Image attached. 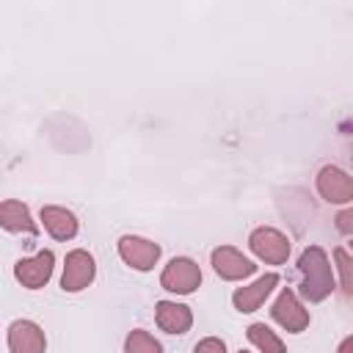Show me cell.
Masks as SVG:
<instances>
[{
  "label": "cell",
  "instance_id": "obj_1",
  "mask_svg": "<svg viewBox=\"0 0 353 353\" xmlns=\"http://www.w3.org/2000/svg\"><path fill=\"white\" fill-rule=\"evenodd\" d=\"M298 270H301V295L309 303H317L323 298L331 295L334 290V273L328 265V256L320 245H309L303 248L301 259H298Z\"/></svg>",
  "mask_w": 353,
  "mask_h": 353
},
{
  "label": "cell",
  "instance_id": "obj_2",
  "mask_svg": "<svg viewBox=\"0 0 353 353\" xmlns=\"http://www.w3.org/2000/svg\"><path fill=\"white\" fill-rule=\"evenodd\" d=\"M160 284L168 290V292H176V295H190L199 284H201V270L193 259L188 256H174L163 276H160Z\"/></svg>",
  "mask_w": 353,
  "mask_h": 353
},
{
  "label": "cell",
  "instance_id": "obj_3",
  "mask_svg": "<svg viewBox=\"0 0 353 353\" xmlns=\"http://www.w3.org/2000/svg\"><path fill=\"white\" fill-rule=\"evenodd\" d=\"M248 245H251V251H254L259 259H265V262H270V265H281V262H287V256H290V240H287L279 229H273V226H259V229H254L251 237H248Z\"/></svg>",
  "mask_w": 353,
  "mask_h": 353
},
{
  "label": "cell",
  "instance_id": "obj_4",
  "mask_svg": "<svg viewBox=\"0 0 353 353\" xmlns=\"http://www.w3.org/2000/svg\"><path fill=\"white\" fill-rule=\"evenodd\" d=\"M97 276V265H94V256L83 248L77 251H69L66 254V265H63V276H61V287L66 292H80L85 290Z\"/></svg>",
  "mask_w": 353,
  "mask_h": 353
},
{
  "label": "cell",
  "instance_id": "obj_5",
  "mask_svg": "<svg viewBox=\"0 0 353 353\" xmlns=\"http://www.w3.org/2000/svg\"><path fill=\"white\" fill-rule=\"evenodd\" d=\"M270 314H273V320H276L284 331H290V334H298V331H303V328L309 325V312L301 306V301L295 298L292 290H281V292H279V298H276L273 306H270Z\"/></svg>",
  "mask_w": 353,
  "mask_h": 353
},
{
  "label": "cell",
  "instance_id": "obj_6",
  "mask_svg": "<svg viewBox=\"0 0 353 353\" xmlns=\"http://www.w3.org/2000/svg\"><path fill=\"white\" fill-rule=\"evenodd\" d=\"M119 256L135 270H152L154 262L160 259V245L135 234H124L119 240Z\"/></svg>",
  "mask_w": 353,
  "mask_h": 353
},
{
  "label": "cell",
  "instance_id": "obj_7",
  "mask_svg": "<svg viewBox=\"0 0 353 353\" xmlns=\"http://www.w3.org/2000/svg\"><path fill=\"white\" fill-rule=\"evenodd\" d=\"M52 265H55L52 251H39V254L30 256V259H19V262L14 265V276H17V281H19L22 287L39 290V287H44V284L50 281Z\"/></svg>",
  "mask_w": 353,
  "mask_h": 353
},
{
  "label": "cell",
  "instance_id": "obj_8",
  "mask_svg": "<svg viewBox=\"0 0 353 353\" xmlns=\"http://www.w3.org/2000/svg\"><path fill=\"white\" fill-rule=\"evenodd\" d=\"M317 190H320V196H323L325 201H331V204H347V201L353 199V179H350L342 168L325 165V168H320V174H317Z\"/></svg>",
  "mask_w": 353,
  "mask_h": 353
},
{
  "label": "cell",
  "instance_id": "obj_9",
  "mask_svg": "<svg viewBox=\"0 0 353 353\" xmlns=\"http://www.w3.org/2000/svg\"><path fill=\"white\" fill-rule=\"evenodd\" d=\"M212 268H215V273H218L221 279H226V281L245 279V276H251V273L256 270V265H254L248 256H243L237 248H232V245H221V248L212 251Z\"/></svg>",
  "mask_w": 353,
  "mask_h": 353
},
{
  "label": "cell",
  "instance_id": "obj_10",
  "mask_svg": "<svg viewBox=\"0 0 353 353\" xmlns=\"http://www.w3.org/2000/svg\"><path fill=\"white\" fill-rule=\"evenodd\" d=\"M8 347L11 353H44L47 339L33 320H14L8 328Z\"/></svg>",
  "mask_w": 353,
  "mask_h": 353
},
{
  "label": "cell",
  "instance_id": "obj_11",
  "mask_svg": "<svg viewBox=\"0 0 353 353\" xmlns=\"http://www.w3.org/2000/svg\"><path fill=\"white\" fill-rule=\"evenodd\" d=\"M279 284V276L276 273H265L262 279H256L254 284L248 287H237L234 295H232V303L237 312H256L259 303L273 292V287Z\"/></svg>",
  "mask_w": 353,
  "mask_h": 353
},
{
  "label": "cell",
  "instance_id": "obj_12",
  "mask_svg": "<svg viewBox=\"0 0 353 353\" xmlns=\"http://www.w3.org/2000/svg\"><path fill=\"white\" fill-rule=\"evenodd\" d=\"M154 320L165 334H185L193 325L190 309L185 303H174V301H160L157 312H154Z\"/></svg>",
  "mask_w": 353,
  "mask_h": 353
},
{
  "label": "cell",
  "instance_id": "obj_13",
  "mask_svg": "<svg viewBox=\"0 0 353 353\" xmlns=\"http://www.w3.org/2000/svg\"><path fill=\"white\" fill-rule=\"evenodd\" d=\"M41 223L55 240H72L77 234V218L66 207H41Z\"/></svg>",
  "mask_w": 353,
  "mask_h": 353
},
{
  "label": "cell",
  "instance_id": "obj_14",
  "mask_svg": "<svg viewBox=\"0 0 353 353\" xmlns=\"http://www.w3.org/2000/svg\"><path fill=\"white\" fill-rule=\"evenodd\" d=\"M0 226L8 232H25V234H36V223L28 212V207L17 199L0 201Z\"/></svg>",
  "mask_w": 353,
  "mask_h": 353
},
{
  "label": "cell",
  "instance_id": "obj_15",
  "mask_svg": "<svg viewBox=\"0 0 353 353\" xmlns=\"http://www.w3.org/2000/svg\"><path fill=\"white\" fill-rule=\"evenodd\" d=\"M248 342H251L259 353H287V350H284V342H281L265 323L248 325Z\"/></svg>",
  "mask_w": 353,
  "mask_h": 353
},
{
  "label": "cell",
  "instance_id": "obj_16",
  "mask_svg": "<svg viewBox=\"0 0 353 353\" xmlns=\"http://www.w3.org/2000/svg\"><path fill=\"white\" fill-rule=\"evenodd\" d=\"M124 353H163V345L149 334V331H130L124 339Z\"/></svg>",
  "mask_w": 353,
  "mask_h": 353
},
{
  "label": "cell",
  "instance_id": "obj_17",
  "mask_svg": "<svg viewBox=\"0 0 353 353\" xmlns=\"http://www.w3.org/2000/svg\"><path fill=\"white\" fill-rule=\"evenodd\" d=\"M334 259H336V268H339V276H342V292L345 295H353V276H350V254L339 245L336 251H334Z\"/></svg>",
  "mask_w": 353,
  "mask_h": 353
},
{
  "label": "cell",
  "instance_id": "obj_18",
  "mask_svg": "<svg viewBox=\"0 0 353 353\" xmlns=\"http://www.w3.org/2000/svg\"><path fill=\"white\" fill-rule=\"evenodd\" d=\"M193 353H226V345L218 336H207L193 347Z\"/></svg>",
  "mask_w": 353,
  "mask_h": 353
},
{
  "label": "cell",
  "instance_id": "obj_19",
  "mask_svg": "<svg viewBox=\"0 0 353 353\" xmlns=\"http://www.w3.org/2000/svg\"><path fill=\"white\" fill-rule=\"evenodd\" d=\"M353 212L350 210H342L339 215H336V226H339V232H345V234H350L353 232Z\"/></svg>",
  "mask_w": 353,
  "mask_h": 353
},
{
  "label": "cell",
  "instance_id": "obj_20",
  "mask_svg": "<svg viewBox=\"0 0 353 353\" xmlns=\"http://www.w3.org/2000/svg\"><path fill=\"white\" fill-rule=\"evenodd\" d=\"M336 353H353V336H345L342 342H339V350Z\"/></svg>",
  "mask_w": 353,
  "mask_h": 353
},
{
  "label": "cell",
  "instance_id": "obj_21",
  "mask_svg": "<svg viewBox=\"0 0 353 353\" xmlns=\"http://www.w3.org/2000/svg\"><path fill=\"white\" fill-rule=\"evenodd\" d=\"M240 353H248V350H240Z\"/></svg>",
  "mask_w": 353,
  "mask_h": 353
}]
</instances>
